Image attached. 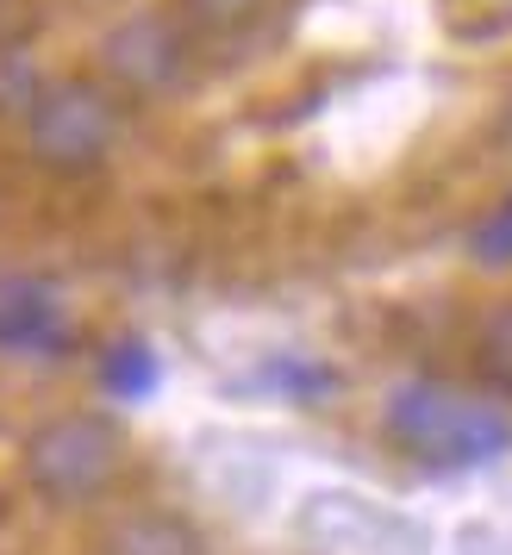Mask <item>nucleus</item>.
<instances>
[{
	"label": "nucleus",
	"instance_id": "nucleus-1",
	"mask_svg": "<svg viewBox=\"0 0 512 555\" xmlns=\"http://www.w3.org/2000/svg\"><path fill=\"white\" fill-rule=\"evenodd\" d=\"M382 430L419 462H494L512 450V405L462 380L412 375L387 387Z\"/></svg>",
	"mask_w": 512,
	"mask_h": 555
},
{
	"label": "nucleus",
	"instance_id": "nucleus-2",
	"mask_svg": "<svg viewBox=\"0 0 512 555\" xmlns=\"http://www.w3.org/2000/svg\"><path fill=\"white\" fill-rule=\"evenodd\" d=\"M126 131L119 94L94 76H56L26 101V144L56 176H88L101 169Z\"/></svg>",
	"mask_w": 512,
	"mask_h": 555
},
{
	"label": "nucleus",
	"instance_id": "nucleus-3",
	"mask_svg": "<svg viewBox=\"0 0 512 555\" xmlns=\"http://www.w3.org/2000/svg\"><path fill=\"white\" fill-rule=\"evenodd\" d=\"M31 493L51 505H94L126 475V437L101 412H56L26 437L20 450Z\"/></svg>",
	"mask_w": 512,
	"mask_h": 555
},
{
	"label": "nucleus",
	"instance_id": "nucleus-4",
	"mask_svg": "<svg viewBox=\"0 0 512 555\" xmlns=\"http://www.w3.org/2000/svg\"><path fill=\"white\" fill-rule=\"evenodd\" d=\"M188 76V26L163 7H138L101 38V81L119 101H156Z\"/></svg>",
	"mask_w": 512,
	"mask_h": 555
},
{
	"label": "nucleus",
	"instance_id": "nucleus-5",
	"mask_svg": "<svg viewBox=\"0 0 512 555\" xmlns=\"http://www.w3.org/2000/svg\"><path fill=\"white\" fill-rule=\"evenodd\" d=\"M94 555H206V537L169 505H126L101 525Z\"/></svg>",
	"mask_w": 512,
	"mask_h": 555
},
{
	"label": "nucleus",
	"instance_id": "nucleus-6",
	"mask_svg": "<svg viewBox=\"0 0 512 555\" xmlns=\"http://www.w3.org/2000/svg\"><path fill=\"white\" fill-rule=\"evenodd\" d=\"M56 331H63V306H56L51 287H38V281H7L0 287V350L13 356L51 350Z\"/></svg>",
	"mask_w": 512,
	"mask_h": 555
},
{
	"label": "nucleus",
	"instance_id": "nucleus-7",
	"mask_svg": "<svg viewBox=\"0 0 512 555\" xmlns=\"http://www.w3.org/2000/svg\"><path fill=\"white\" fill-rule=\"evenodd\" d=\"M475 356H482V375L494 393H512V300H500L475 331Z\"/></svg>",
	"mask_w": 512,
	"mask_h": 555
},
{
	"label": "nucleus",
	"instance_id": "nucleus-8",
	"mask_svg": "<svg viewBox=\"0 0 512 555\" xmlns=\"http://www.w3.org/2000/svg\"><path fill=\"white\" fill-rule=\"evenodd\" d=\"M469 262L475 269H512V194L487 206V219L469 231Z\"/></svg>",
	"mask_w": 512,
	"mask_h": 555
},
{
	"label": "nucleus",
	"instance_id": "nucleus-9",
	"mask_svg": "<svg viewBox=\"0 0 512 555\" xmlns=\"http://www.w3.org/2000/svg\"><path fill=\"white\" fill-rule=\"evenodd\" d=\"M263 13V0H176V20L188 31H244Z\"/></svg>",
	"mask_w": 512,
	"mask_h": 555
}]
</instances>
